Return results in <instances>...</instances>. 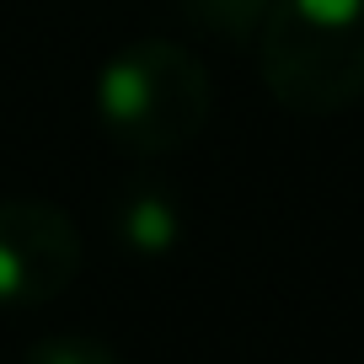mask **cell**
<instances>
[{
  "instance_id": "2",
  "label": "cell",
  "mask_w": 364,
  "mask_h": 364,
  "mask_svg": "<svg viewBox=\"0 0 364 364\" xmlns=\"http://www.w3.org/2000/svg\"><path fill=\"white\" fill-rule=\"evenodd\" d=\"M215 91L193 54L171 38H139L118 48L97 75V118L134 156H171L209 124Z\"/></svg>"
},
{
  "instance_id": "3",
  "label": "cell",
  "mask_w": 364,
  "mask_h": 364,
  "mask_svg": "<svg viewBox=\"0 0 364 364\" xmlns=\"http://www.w3.org/2000/svg\"><path fill=\"white\" fill-rule=\"evenodd\" d=\"M80 273V225L48 198H0V306H54Z\"/></svg>"
},
{
  "instance_id": "1",
  "label": "cell",
  "mask_w": 364,
  "mask_h": 364,
  "mask_svg": "<svg viewBox=\"0 0 364 364\" xmlns=\"http://www.w3.org/2000/svg\"><path fill=\"white\" fill-rule=\"evenodd\" d=\"M257 65L289 113H343L364 97V0H273Z\"/></svg>"
},
{
  "instance_id": "5",
  "label": "cell",
  "mask_w": 364,
  "mask_h": 364,
  "mask_svg": "<svg viewBox=\"0 0 364 364\" xmlns=\"http://www.w3.org/2000/svg\"><path fill=\"white\" fill-rule=\"evenodd\" d=\"M268 6L273 0H182V16L225 43H241V38H257Z\"/></svg>"
},
{
  "instance_id": "4",
  "label": "cell",
  "mask_w": 364,
  "mask_h": 364,
  "mask_svg": "<svg viewBox=\"0 0 364 364\" xmlns=\"http://www.w3.org/2000/svg\"><path fill=\"white\" fill-rule=\"evenodd\" d=\"M113 225H118V236H124L129 252L161 257V252H171L182 241V209H177V198H171L166 188L139 182V188H124V193H118Z\"/></svg>"
},
{
  "instance_id": "6",
  "label": "cell",
  "mask_w": 364,
  "mask_h": 364,
  "mask_svg": "<svg viewBox=\"0 0 364 364\" xmlns=\"http://www.w3.org/2000/svg\"><path fill=\"white\" fill-rule=\"evenodd\" d=\"M22 364H124L107 343L80 338V332H54V338H38L22 353Z\"/></svg>"
}]
</instances>
